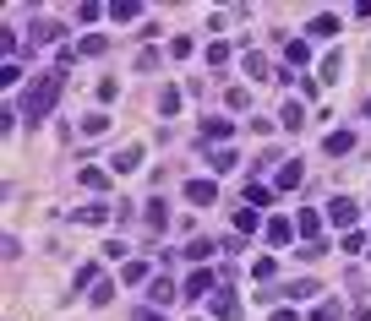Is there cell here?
Listing matches in <instances>:
<instances>
[{
  "label": "cell",
  "mask_w": 371,
  "mask_h": 321,
  "mask_svg": "<svg viewBox=\"0 0 371 321\" xmlns=\"http://www.w3.org/2000/svg\"><path fill=\"white\" fill-rule=\"evenodd\" d=\"M61 87H66V71H61V65H49V71L22 93V115H28V120H44V115L55 109V99H61Z\"/></svg>",
  "instance_id": "cell-1"
},
{
  "label": "cell",
  "mask_w": 371,
  "mask_h": 321,
  "mask_svg": "<svg viewBox=\"0 0 371 321\" xmlns=\"http://www.w3.org/2000/svg\"><path fill=\"white\" fill-rule=\"evenodd\" d=\"M328 218L339 223V229H344V234H350L355 223H360V207H355L350 196H333V201H328Z\"/></svg>",
  "instance_id": "cell-2"
},
{
  "label": "cell",
  "mask_w": 371,
  "mask_h": 321,
  "mask_svg": "<svg viewBox=\"0 0 371 321\" xmlns=\"http://www.w3.org/2000/svg\"><path fill=\"white\" fill-rule=\"evenodd\" d=\"M295 234H306L311 245H322V240H317V234H322V213H317V207H300V218H295Z\"/></svg>",
  "instance_id": "cell-3"
},
{
  "label": "cell",
  "mask_w": 371,
  "mask_h": 321,
  "mask_svg": "<svg viewBox=\"0 0 371 321\" xmlns=\"http://www.w3.org/2000/svg\"><path fill=\"white\" fill-rule=\"evenodd\" d=\"M207 310H213L219 321H241V305H235V294H229V289H219V294L207 300Z\"/></svg>",
  "instance_id": "cell-4"
},
{
  "label": "cell",
  "mask_w": 371,
  "mask_h": 321,
  "mask_svg": "<svg viewBox=\"0 0 371 321\" xmlns=\"http://www.w3.org/2000/svg\"><path fill=\"white\" fill-rule=\"evenodd\" d=\"M289 240H295V223H289V218H268V245H279V251H284Z\"/></svg>",
  "instance_id": "cell-5"
},
{
  "label": "cell",
  "mask_w": 371,
  "mask_h": 321,
  "mask_svg": "<svg viewBox=\"0 0 371 321\" xmlns=\"http://www.w3.org/2000/svg\"><path fill=\"white\" fill-rule=\"evenodd\" d=\"M207 289H213V272H202V267H197V272H191V278H186V300H197V294H207Z\"/></svg>",
  "instance_id": "cell-6"
},
{
  "label": "cell",
  "mask_w": 371,
  "mask_h": 321,
  "mask_svg": "<svg viewBox=\"0 0 371 321\" xmlns=\"http://www.w3.org/2000/svg\"><path fill=\"white\" fill-rule=\"evenodd\" d=\"M109 213H115V207H104V201H93V207H77L71 218H77V223H87V229H93V223H104V218H109Z\"/></svg>",
  "instance_id": "cell-7"
},
{
  "label": "cell",
  "mask_w": 371,
  "mask_h": 321,
  "mask_svg": "<svg viewBox=\"0 0 371 321\" xmlns=\"http://www.w3.org/2000/svg\"><path fill=\"white\" fill-rule=\"evenodd\" d=\"M186 196L197 201V207H207V201L219 196V191H213V180H186Z\"/></svg>",
  "instance_id": "cell-8"
},
{
  "label": "cell",
  "mask_w": 371,
  "mask_h": 321,
  "mask_svg": "<svg viewBox=\"0 0 371 321\" xmlns=\"http://www.w3.org/2000/svg\"><path fill=\"white\" fill-rule=\"evenodd\" d=\"M202 137H207V141H224V137H235V120H202Z\"/></svg>",
  "instance_id": "cell-9"
},
{
  "label": "cell",
  "mask_w": 371,
  "mask_h": 321,
  "mask_svg": "<svg viewBox=\"0 0 371 321\" xmlns=\"http://www.w3.org/2000/svg\"><path fill=\"white\" fill-rule=\"evenodd\" d=\"M142 163V147H126V153H115V175H131Z\"/></svg>",
  "instance_id": "cell-10"
},
{
  "label": "cell",
  "mask_w": 371,
  "mask_h": 321,
  "mask_svg": "<svg viewBox=\"0 0 371 321\" xmlns=\"http://www.w3.org/2000/svg\"><path fill=\"white\" fill-rule=\"evenodd\" d=\"M322 147H328L333 158H344V153H350V147H355V137H350V131H333V137L322 141Z\"/></svg>",
  "instance_id": "cell-11"
},
{
  "label": "cell",
  "mask_w": 371,
  "mask_h": 321,
  "mask_svg": "<svg viewBox=\"0 0 371 321\" xmlns=\"http://www.w3.org/2000/svg\"><path fill=\"white\" fill-rule=\"evenodd\" d=\"M175 294H181V289H175L169 278H153V294H147V300H153V305H169Z\"/></svg>",
  "instance_id": "cell-12"
},
{
  "label": "cell",
  "mask_w": 371,
  "mask_h": 321,
  "mask_svg": "<svg viewBox=\"0 0 371 321\" xmlns=\"http://www.w3.org/2000/svg\"><path fill=\"white\" fill-rule=\"evenodd\" d=\"M295 185H300V163L284 158V169H279V191H295Z\"/></svg>",
  "instance_id": "cell-13"
},
{
  "label": "cell",
  "mask_w": 371,
  "mask_h": 321,
  "mask_svg": "<svg viewBox=\"0 0 371 321\" xmlns=\"http://www.w3.org/2000/svg\"><path fill=\"white\" fill-rule=\"evenodd\" d=\"M279 125H284V131H300V103H284V109H279Z\"/></svg>",
  "instance_id": "cell-14"
},
{
  "label": "cell",
  "mask_w": 371,
  "mask_h": 321,
  "mask_svg": "<svg viewBox=\"0 0 371 321\" xmlns=\"http://www.w3.org/2000/svg\"><path fill=\"white\" fill-rule=\"evenodd\" d=\"M246 77H273V65H268V55H246Z\"/></svg>",
  "instance_id": "cell-15"
},
{
  "label": "cell",
  "mask_w": 371,
  "mask_h": 321,
  "mask_svg": "<svg viewBox=\"0 0 371 321\" xmlns=\"http://www.w3.org/2000/svg\"><path fill=\"white\" fill-rule=\"evenodd\" d=\"M77 55H83V61H93V55H104V33H87V39L77 44Z\"/></svg>",
  "instance_id": "cell-16"
},
{
  "label": "cell",
  "mask_w": 371,
  "mask_h": 321,
  "mask_svg": "<svg viewBox=\"0 0 371 321\" xmlns=\"http://www.w3.org/2000/svg\"><path fill=\"white\" fill-rule=\"evenodd\" d=\"M121 283H147V261H126V267H121Z\"/></svg>",
  "instance_id": "cell-17"
},
{
  "label": "cell",
  "mask_w": 371,
  "mask_h": 321,
  "mask_svg": "<svg viewBox=\"0 0 371 321\" xmlns=\"http://www.w3.org/2000/svg\"><path fill=\"white\" fill-rule=\"evenodd\" d=\"M181 256H186V261H207V256H213V240H191Z\"/></svg>",
  "instance_id": "cell-18"
},
{
  "label": "cell",
  "mask_w": 371,
  "mask_h": 321,
  "mask_svg": "<svg viewBox=\"0 0 371 321\" xmlns=\"http://www.w3.org/2000/svg\"><path fill=\"white\" fill-rule=\"evenodd\" d=\"M169 223V213H164V201H147V229H153V234H159V229H164Z\"/></svg>",
  "instance_id": "cell-19"
},
{
  "label": "cell",
  "mask_w": 371,
  "mask_h": 321,
  "mask_svg": "<svg viewBox=\"0 0 371 321\" xmlns=\"http://www.w3.org/2000/svg\"><path fill=\"white\" fill-rule=\"evenodd\" d=\"M284 294H289V300H311V294H322V289H317L311 278H300V283H289Z\"/></svg>",
  "instance_id": "cell-20"
},
{
  "label": "cell",
  "mask_w": 371,
  "mask_h": 321,
  "mask_svg": "<svg viewBox=\"0 0 371 321\" xmlns=\"http://www.w3.org/2000/svg\"><path fill=\"white\" fill-rule=\"evenodd\" d=\"M175 109H181V87H164L159 93V115H175Z\"/></svg>",
  "instance_id": "cell-21"
},
{
  "label": "cell",
  "mask_w": 371,
  "mask_h": 321,
  "mask_svg": "<svg viewBox=\"0 0 371 321\" xmlns=\"http://www.w3.org/2000/svg\"><path fill=\"white\" fill-rule=\"evenodd\" d=\"M306 55H311V49H306L300 39H289V44H284V61H289V65H306Z\"/></svg>",
  "instance_id": "cell-22"
},
{
  "label": "cell",
  "mask_w": 371,
  "mask_h": 321,
  "mask_svg": "<svg viewBox=\"0 0 371 321\" xmlns=\"http://www.w3.org/2000/svg\"><path fill=\"white\" fill-rule=\"evenodd\" d=\"M109 17H115V22H131V17H137V0H115V6H109Z\"/></svg>",
  "instance_id": "cell-23"
},
{
  "label": "cell",
  "mask_w": 371,
  "mask_h": 321,
  "mask_svg": "<svg viewBox=\"0 0 371 321\" xmlns=\"http://www.w3.org/2000/svg\"><path fill=\"white\" fill-rule=\"evenodd\" d=\"M311 33H317V39H333V33H339V17H317V22H311Z\"/></svg>",
  "instance_id": "cell-24"
},
{
  "label": "cell",
  "mask_w": 371,
  "mask_h": 321,
  "mask_svg": "<svg viewBox=\"0 0 371 321\" xmlns=\"http://www.w3.org/2000/svg\"><path fill=\"white\" fill-rule=\"evenodd\" d=\"M87 300H93V305H109V300H115V283H109V278L93 283V294H87Z\"/></svg>",
  "instance_id": "cell-25"
},
{
  "label": "cell",
  "mask_w": 371,
  "mask_h": 321,
  "mask_svg": "<svg viewBox=\"0 0 371 321\" xmlns=\"http://www.w3.org/2000/svg\"><path fill=\"white\" fill-rule=\"evenodd\" d=\"M207 65H229V44H224V39L207 44Z\"/></svg>",
  "instance_id": "cell-26"
},
{
  "label": "cell",
  "mask_w": 371,
  "mask_h": 321,
  "mask_svg": "<svg viewBox=\"0 0 371 321\" xmlns=\"http://www.w3.org/2000/svg\"><path fill=\"white\" fill-rule=\"evenodd\" d=\"M251 229H257V213H251V207H241V213H235V234H251Z\"/></svg>",
  "instance_id": "cell-27"
},
{
  "label": "cell",
  "mask_w": 371,
  "mask_h": 321,
  "mask_svg": "<svg viewBox=\"0 0 371 321\" xmlns=\"http://www.w3.org/2000/svg\"><path fill=\"white\" fill-rule=\"evenodd\" d=\"M246 201H251V207H273V191H262V185H246Z\"/></svg>",
  "instance_id": "cell-28"
},
{
  "label": "cell",
  "mask_w": 371,
  "mask_h": 321,
  "mask_svg": "<svg viewBox=\"0 0 371 321\" xmlns=\"http://www.w3.org/2000/svg\"><path fill=\"white\" fill-rule=\"evenodd\" d=\"M83 185H87V191H104V185H109V175H104V169H83Z\"/></svg>",
  "instance_id": "cell-29"
},
{
  "label": "cell",
  "mask_w": 371,
  "mask_h": 321,
  "mask_svg": "<svg viewBox=\"0 0 371 321\" xmlns=\"http://www.w3.org/2000/svg\"><path fill=\"white\" fill-rule=\"evenodd\" d=\"M55 33H61L55 22H33V44H49V39H55Z\"/></svg>",
  "instance_id": "cell-30"
},
{
  "label": "cell",
  "mask_w": 371,
  "mask_h": 321,
  "mask_svg": "<svg viewBox=\"0 0 371 321\" xmlns=\"http://www.w3.org/2000/svg\"><path fill=\"white\" fill-rule=\"evenodd\" d=\"M213 169H219V175H229V169H235V153H229V147H219V153H213Z\"/></svg>",
  "instance_id": "cell-31"
},
{
  "label": "cell",
  "mask_w": 371,
  "mask_h": 321,
  "mask_svg": "<svg viewBox=\"0 0 371 321\" xmlns=\"http://www.w3.org/2000/svg\"><path fill=\"white\" fill-rule=\"evenodd\" d=\"M344 251H350V256H360V251H366V234H360V229H350V234H344Z\"/></svg>",
  "instance_id": "cell-32"
},
{
  "label": "cell",
  "mask_w": 371,
  "mask_h": 321,
  "mask_svg": "<svg viewBox=\"0 0 371 321\" xmlns=\"http://www.w3.org/2000/svg\"><path fill=\"white\" fill-rule=\"evenodd\" d=\"M339 71H344V61H339V55H328V61H322V82H339Z\"/></svg>",
  "instance_id": "cell-33"
},
{
  "label": "cell",
  "mask_w": 371,
  "mask_h": 321,
  "mask_svg": "<svg viewBox=\"0 0 371 321\" xmlns=\"http://www.w3.org/2000/svg\"><path fill=\"white\" fill-rule=\"evenodd\" d=\"M93 278H99V261H83V267H77V283H83V289H87V283H93Z\"/></svg>",
  "instance_id": "cell-34"
},
{
  "label": "cell",
  "mask_w": 371,
  "mask_h": 321,
  "mask_svg": "<svg viewBox=\"0 0 371 321\" xmlns=\"http://www.w3.org/2000/svg\"><path fill=\"white\" fill-rule=\"evenodd\" d=\"M104 125H109V120H104V115H87V120H83V137H99Z\"/></svg>",
  "instance_id": "cell-35"
},
{
  "label": "cell",
  "mask_w": 371,
  "mask_h": 321,
  "mask_svg": "<svg viewBox=\"0 0 371 321\" xmlns=\"http://www.w3.org/2000/svg\"><path fill=\"white\" fill-rule=\"evenodd\" d=\"M311 321H339V305H317V310H311Z\"/></svg>",
  "instance_id": "cell-36"
},
{
  "label": "cell",
  "mask_w": 371,
  "mask_h": 321,
  "mask_svg": "<svg viewBox=\"0 0 371 321\" xmlns=\"http://www.w3.org/2000/svg\"><path fill=\"white\" fill-rule=\"evenodd\" d=\"M131 321H164V316H159V305H142V310H131Z\"/></svg>",
  "instance_id": "cell-37"
},
{
  "label": "cell",
  "mask_w": 371,
  "mask_h": 321,
  "mask_svg": "<svg viewBox=\"0 0 371 321\" xmlns=\"http://www.w3.org/2000/svg\"><path fill=\"white\" fill-rule=\"evenodd\" d=\"M366 115H371V103H366Z\"/></svg>",
  "instance_id": "cell-38"
},
{
  "label": "cell",
  "mask_w": 371,
  "mask_h": 321,
  "mask_svg": "<svg viewBox=\"0 0 371 321\" xmlns=\"http://www.w3.org/2000/svg\"><path fill=\"white\" fill-rule=\"evenodd\" d=\"M366 256H371V251H366Z\"/></svg>",
  "instance_id": "cell-39"
}]
</instances>
